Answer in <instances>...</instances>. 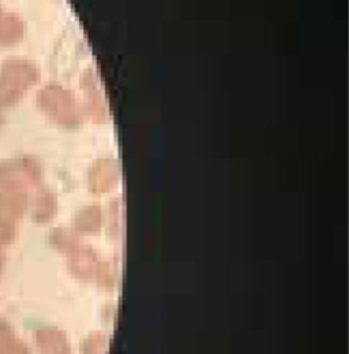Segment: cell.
Segmentation results:
<instances>
[{
	"mask_svg": "<svg viewBox=\"0 0 349 354\" xmlns=\"http://www.w3.org/2000/svg\"><path fill=\"white\" fill-rule=\"evenodd\" d=\"M36 104L44 118L63 130H77L84 124L85 112L74 91L60 82H48L39 90Z\"/></svg>",
	"mask_w": 349,
	"mask_h": 354,
	"instance_id": "1",
	"label": "cell"
},
{
	"mask_svg": "<svg viewBox=\"0 0 349 354\" xmlns=\"http://www.w3.org/2000/svg\"><path fill=\"white\" fill-rule=\"evenodd\" d=\"M75 225L87 233H94L100 230L101 226V210L98 206H87L82 209L77 217Z\"/></svg>",
	"mask_w": 349,
	"mask_h": 354,
	"instance_id": "6",
	"label": "cell"
},
{
	"mask_svg": "<svg viewBox=\"0 0 349 354\" xmlns=\"http://www.w3.org/2000/svg\"><path fill=\"white\" fill-rule=\"evenodd\" d=\"M55 210H56V199L53 194L44 189L37 198V214L49 216V214H53Z\"/></svg>",
	"mask_w": 349,
	"mask_h": 354,
	"instance_id": "7",
	"label": "cell"
},
{
	"mask_svg": "<svg viewBox=\"0 0 349 354\" xmlns=\"http://www.w3.org/2000/svg\"><path fill=\"white\" fill-rule=\"evenodd\" d=\"M120 169L115 158L104 157L97 160L89 171V187L94 194L111 192L119 183Z\"/></svg>",
	"mask_w": 349,
	"mask_h": 354,
	"instance_id": "4",
	"label": "cell"
},
{
	"mask_svg": "<svg viewBox=\"0 0 349 354\" xmlns=\"http://www.w3.org/2000/svg\"><path fill=\"white\" fill-rule=\"evenodd\" d=\"M25 37V22L15 12H3L0 17V48H12Z\"/></svg>",
	"mask_w": 349,
	"mask_h": 354,
	"instance_id": "5",
	"label": "cell"
},
{
	"mask_svg": "<svg viewBox=\"0 0 349 354\" xmlns=\"http://www.w3.org/2000/svg\"><path fill=\"white\" fill-rule=\"evenodd\" d=\"M39 66L26 57H10L0 66V109L18 105L25 94L40 81Z\"/></svg>",
	"mask_w": 349,
	"mask_h": 354,
	"instance_id": "2",
	"label": "cell"
},
{
	"mask_svg": "<svg viewBox=\"0 0 349 354\" xmlns=\"http://www.w3.org/2000/svg\"><path fill=\"white\" fill-rule=\"evenodd\" d=\"M81 91H82V108L85 116L94 124H105L109 120V109L107 104L105 94L101 88L100 78L97 77L93 68H87L80 80Z\"/></svg>",
	"mask_w": 349,
	"mask_h": 354,
	"instance_id": "3",
	"label": "cell"
},
{
	"mask_svg": "<svg viewBox=\"0 0 349 354\" xmlns=\"http://www.w3.org/2000/svg\"><path fill=\"white\" fill-rule=\"evenodd\" d=\"M4 123H6V111L0 109V129L4 126Z\"/></svg>",
	"mask_w": 349,
	"mask_h": 354,
	"instance_id": "8",
	"label": "cell"
},
{
	"mask_svg": "<svg viewBox=\"0 0 349 354\" xmlns=\"http://www.w3.org/2000/svg\"><path fill=\"white\" fill-rule=\"evenodd\" d=\"M3 12H4V10H3V8H1V6H0V17L3 15Z\"/></svg>",
	"mask_w": 349,
	"mask_h": 354,
	"instance_id": "9",
	"label": "cell"
}]
</instances>
